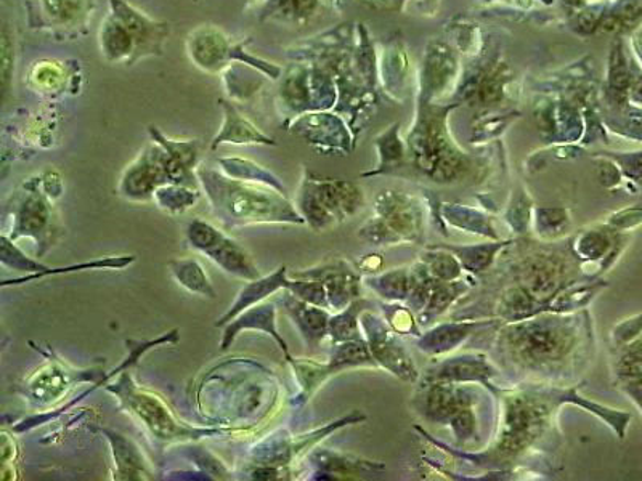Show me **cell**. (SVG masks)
<instances>
[{
    "instance_id": "cell-7",
    "label": "cell",
    "mask_w": 642,
    "mask_h": 481,
    "mask_svg": "<svg viewBox=\"0 0 642 481\" xmlns=\"http://www.w3.org/2000/svg\"><path fill=\"white\" fill-rule=\"evenodd\" d=\"M362 191L347 181L321 180L303 172L295 205L310 228H330L362 208Z\"/></svg>"
},
{
    "instance_id": "cell-13",
    "label": "cell",
    "mask_w": 642,
    "mask_h": 481,
    "mask_svg": "<svg viewBox=\"0 0 642 481\" xmlns=\"http://www.w3.org/2000/svg\"><path fill=\"white\" fill-rule=\"evenodd\" d=\"M244 331H261V333L267 334L268 337L277 342L283 355H285L286 361L291 362L295 360L291 354H289L288 344H286V340L278 333L277 305L274 302L257 303V305L251 306L246 312L236 316L232 323L223 326L221 340L222 351L229 350L233 342L239 339L240 334L244 333Z\"/></svg>"
},
{
    "instance_id": "cell-19",
    "label": "cell",
    "mask_w": 642,
    "mask_h": 481,
    "mask_svg": "<svg viewBox=\"0 0 642 481\" xmlns=\"http://www.w3.org/2000/svg\"><path fill=\"white\" fill-rule=\"evenodd\" d=\"M516 351L522 355L525 360H553L560 358L565 350L564 340L556 329L550 327L533 326L532 329H516Z\"/></svg>"
},
{
    "instance_id": "cell-1",
    "label": "cell",
    "mask_w": 642,
    "mask_h": 481,
    "mask_svg": "<svg viewBox=\"0 0 642 481\" xmlns=\"http://www.w3.org/2000/svg\"><path fill=\"white\" fill-rule=\"evenodd\" d=\"M197 176L212 212L225 228L262 223H306L296 205L277 188L256 181L232 179L222 170L201 164Z\"/></svg>"
},
{
    "instance_id": "cell-6",
    "label": "cell",
    "mask_w": 642,
    "mask_h": 481,
    "mask_svg": "<svg viewBox=\"0 0 642 481\" xmlns=\"http://www.w3.org/2000/svg\"><path fill=\"white\" fill-rule=\"evenodd\" d=\"M247 44H251V40L235 42L214 24H202L190 31L185 42L191 63L209 75H218L236 63H244L265 78L278 82L283 75L281 66L247 54Z\"/></svg>"
},
{
    "instance_id": "cell-8",
    "label": "cell",
    "mask_w": 642,
    "mask_h": 481,
    "mask_svg": "<svg viewBox=\"0 0 642 481\" xmlns=\"http://www.w3.org/2000/svg\"><path fill=\"white\" fill-rule=\"evenodd\" d=\"M97 0H24L31 31L57 41H75L89 33Z\"/></svg>"
},
{
    "instance_id": "cell-26",
    "label": "cell",
    "mask_w": 642,
    "mask_h": 481,
    "mask_svg": "<svg viewBox=\"0 0 642 481\" xmlns=\"http://www.w3.org/2000/svg\"><path fill=\"white\" fill-rule=\"evenodd\" d=\"M0 243H2L0 244V260H2L3 267L26 271V273L31 275L47 270V265L41 264L40 259H31V257L24 256L19 247L15 246V240L10 239L9 236L2 235Z\"/></svg>"
},
{
    "instance_id": "cell-22",
    "label": "cell",
    "mask_w": 642,
    "mask_h": 481,
    "mask_svg": "<svg viewBox=\"0 0 642 481\" xmlns=\"http://www.w3.org/2000/svg\"><path fill=\"white\" fill-rule=\"evenodd\" d=\"M200 197L201 190L184 187V184H164L156 190L153 201L166 214L180 215L193 208Z\"/></svg>"
},
{
    "instance_id": "cell-30",
    "label": "cell",
    "mask_w": 642,
    "mask_h": 481,
    "mask_svg": "<svg viewBox=\"0 0 642 481\" xmlns=\"http://www.w3.org/2000/svg\"><path fill=\"white\" fill-rule=\"evenodd\" d=\"M195 2H198V0H195Z\"/></svg>"
},
{
    "instance_id": "cell-9",
    "label": "cell",
    "mask_w": 642,
    "mask_h": 481,
    "mask_svg": "<svg viewBox=\"0 0 642 481\" xmlns=\"http://www.w3.org/2000/svg\"><path fill=\"white\" fill-rule=\"evenodd\" d=\"M187 240L195 250L214 261L230 277L243 281L261 278L259 267L253 256L236 240L229 238L218 226L201 219H195L188 225Z\"/></svg>"
},
{
    "instance_id": "cell-20",
    "label": "cell",
    "mask_w": 642,
    "mask_h": 481,
    "mask_svg": "<svg viewBox=\"0 0 642 481\" xmlns=\"http://www.w3.org/2000/svg\"><path fill=\"white\" fill-rule=\"evenodd\" d=\"M170 275L181 288L187 289L190 294L201 295V298L215 299L214 286L209 280L208 273L197 259H174L167 264Z\"/></svg>"
},
{
    "instance_id": "cell-28",
    "label": "cell",
    "mask_w": 642,
    "mask_h": 481,
    "mask_svg": "<svg viewBox=\"0 0 642 481\" xmlns=\"http://www.w3.org/2000/svg\"><path fill=\"white\" fill-rule=\"evenodd\" d=\"M619 376L628 381L642 378V334L637 339L622 345L619 358Z\"/></svg>"
},
{
    "instance_id": "cell-25",
    "label": "cell",
    "mask_w": 642,
    "mask_h": 481,
    "mask_svg": "<svg viewBox=\"0 0 642 481\" xmlns=\"http://www.w3.org/2000/svg\"><path fill=\"white\" fill-rule=\"evenodd\" d=\"M363 302H352L340 315L330 320V336L334 344L342 342L362 340L358 331V313L362 312Z\"/></svg>"
},
{
    "instance_id": "cell-2",
    "label": "cell",
    "mask_w": 642,
    "mask_h": 481,
    "mask_svg": "<svg viewBox=\"0 0 642 481\" xmlns=\"http://www.w3.org/2000/svg\"><path fill=\"white\" fill-rule=\"evenodd\" d=\"M110 12L101 21L99 47L110 65L134 66L145 58L163 57L173 27L146 15L128 0H108Z\"/></svg>"
},
{
    "instance_id": "cell-18",
    "label": "cell",
    "mask_w": 642,
    "mask_h": 481,
    "mask_svg": "<svg viewBox=\"0 0 642 481\" xmlns=\"http://www.w3.org/2000/svg\"><path fill=\"white\" fill-rule=\"evenodd\" d=\"M111 446L114 462V479L117 480H150L148 462L134 441L120 432L104 430Z\"/></svg>"
},
{
    "instance_id": "cell-23",
    "label": "cell",
    "mask_w": 642,
    "mask_h": 481,
    "mask_svg": "<svg viewBox=\"0 0 642 481\" xmlns=\"http://www.w3.org/2000/svg\"><path fill=\"white\" fill-rule=\"evenodd\" d=\"M134 256L107 257V259L87 261V264L69 265V267L52 268L41 271V273L30 275V277L19 278V280L3 281L2 286L21 284V282H30L42 280L45 277H55V275L76 273L82 270H124L129 265L134 264Z\"/></svg>"
},
{
    "instance_id": "cell-12",
    "label": "cell",
    "mask_w": 642,
    "mask_h": 481,
    "mask_svg": "<svg viewBox=\"0 0 642 481\" xmlns=\"http://www.w3.org/2000/svg\"><path fill=\"white\" fill-rule=\"evenodd\" d=\"M80 72L79 61H63L57 58H42L31 63L26 72V86L41 97L54 99V97L79 93Z\"/></svg>"
},
{
    "instance_id": "cell-15",
    "label": "cell",
    "mask_w": 642,
    "mask_h": 481,
    "mask_svg": "<svg viewBox=\"0 0 642 481\" xmlns=\"http://www.w3.org/2000/svg\"><path fill=\"white\" fill-rule=\"evenodd\" d=\"M280 303L286 315L298 327L299 334L309 347H317L330 334V315L321 306L312 305L283 289Z\"/></svg>"
},
{
    "instance_id": "cell-16",
    "label": "cell",
    "mask_w": 642,
    "mask_h": 481,
    "mask_svg": "<svg viewBox=\"0 0 642 481\" xmlns=\"http://www.w3.org/2000/svg\"><path fill=\"white\" fill-rule=\"evenodd\" d=\"M223 111L221 131L212 138L211 149H218L223 143L230 145L277 146L275 138L268 137L254 122L241 114L230 101L219 100Z\"/></svg>"
},
{
    "instance_id": "cell-4",
    "label": "cell",
    "mask_w": 642,
    "mask_h": 481,
    "mask_svg": "<svg viewBox=\"0 0 642 481\" xmlns=\"http://www.w3.org/2000/svg\"><path fill=\"white\" fill-rule=\"evenodd\" d=\"M120 401L121 410L134 417L153 438L163 443L200 440L219 434L218 428H195L176 420L166 401L142 389L132 381L129 369L121 372L120 381L104 387Z\"/></svg>"
},
{
    "instance_id": "cell-10",
    "label": "cell",
    "mask_w": 642,
    "mask_h": 481,
    "mask_svg": "<svg viewBox=\"0 0 642 481\" xmlns=\"http://www.w3.org/2000/svg\"><path fill=\"white\" fill-rule=\"evenodd\" d=\"M104 378H107V372L93 371V369L76 371V369H69L68 366L63 365L60 360H48L24 383V395L36 406H48L66 395L73 383H96L92 389L79 396L80 400L104 385Z\"/></svg>"
},
{
    "instance_id": "cell-3",
    "label": "cell",
    "mask_w": 642,
    "mask_h": 481,
    "mask_svg": "<svg viewBox=\"0 0 642 481\" xmlns=\"http://www.w3.org/2000/svg\"><path fill=\"white\" fill-rule=\"evenodd\" d=\"M63 184L57 172L41 174L21 184L10 204L12 228L10 239L30 238L36 243V257L41 259L62 238L55 200L60 198Z\"/></svg>"
},
{
    "instance_id": "cell-29",
    "label": "cell",
    "mask_w": 642,
    "mask_h": 481,
    "mask_svg": "<svg viewBox=\"0 0 642 481\" xmlns=\"http://www.w3.org/2000/svg\"><path fill=\"white\" fill-rule=\"evenodd\" d=\"M13 72H15V36L10 31L9 24L2 27V93L5 99L12 86Z\"/></svg>"
},
{
    "instance_id": "cell-21",
    "label": "cell",
    "mask_w": 642,
    "mask_h": 481,
    "mask_svg": "<svg viewBox=\"0 0 642 481\" xmlns=\"http://www.w3.org/2000/svg\"><path fill=\"white\" fill-rule=\"evenodd\" d=\"M219 164H221L222 172L225 174V176L232 177V179L256 181V183L268 184V187L277 188L281 193H286V188L285 184H283V181L278 179L274 172H270V170L254 163V160L222 158L219 159Z\"/></svg>"
},
{
    "instance_id": "cell-27",
    "label": "cell",
    "mask_w": 642,
    "mask_h": 481,
    "mask_svg": "<svg viewBox=\"0 0 642 481\" xmlns=\"http://www.w3.org/2000/svg\"><path fill=\"white\" fill-rule=\"evenodd\" d=\"M286 289L303 302L312 303V305L321 306V309H330L326 289H324L323 282L319 280L295 278V280L288 281Z\"/></svg>"
},
{
    "instance_id": "cell-5",
    "label": "cell",
    "mask_w": 642,
    "mask_h": 481,
    "mask_svg": "<svg viewBox=\"0 0 642 481\" xmlns=\"http://www.w3.org/2000/svg\"><path fill=\"white\" fill-rule=\"evenodd\" d=\"M164 184H184L201 190L197 170L188 169L173 158L159 143L150 142L122 172L118 193L131 202L153 201Z\"/></svg>"
},
{
    "instance_id": "cell-24",
    "label": "cell",
    "mask_w": 642,
    "mask_h": 481,
    "mask_svg": "<svg viewBox=\"0 0 642 481\" xmlns=\"http://www.w3.org/2000/svg\"><path fill=\"white\" fill-rule=\"evenodd\" d=\"M148 134L153 142L164 146L173 158L179 160L188 169L197 170L200 166V142L173 141V138H167L155 125H150Z\"/></svg>"
},
{
    "instance_id": "cell-17",
    "label": "cell",
    "mask_w": 642,
    "mask_h": 481,
    "mask_svg": "<svg viewBox=\"0 0 642 481\" xmlns=\"http://www.w3.org/2000/svg\"><path fill=\"white\" fill-rule=\"evenodd\" d=\"M288 268L286 265L275 270L274 273L267 275V277L257 278L254 281H247L236 295L235 302L230 305V309L218 320L215 327H223L226 324L232 323L236 316L241 313L246 312L251 306L257 305V303L267 301L270 295L277 294V292L283 291L288 286Z\"/></svg>"
},
{
    "instance_id": "cell-14",
    "label": "cell",
    "mask_w": 642,
    "mask_h": 481,
    "mask_svg": "<svg viewBox=\"0 0 642 481\" xmlns=\"http://www.w3.org/2000/svg\"><path fill=\"white\" fill-rule=\"evenodd\" d=\"M292 277L310 278V280L323 282L324 289H326L328 305L334 310L347 309L352 299L357 298L358 286H361L357 275L344 261L307 268V270L296 271Z\"/></svg>"
},
{
    "instance_id": "cell-11",
    "label": "cell",
    "mask_w": 642,
    "mask_h": 481,
    "mask_svg": "<svg viewBox=\"0 0 642 481\" xmlns=\"http://www.w3.org/2000/svg\"><path fill=\"white\" fill-rule=\"evenodd\" d=\"M366 362H372V357H369L368 348L365 347L362 340L337 344L336 351H334L328 365H317V362L301 361L295 358L289 365H291L299 385H301V393H299L296 403H306L321 383L326 381L328 376L348 368V366L366 365Z\"/></svg>"
}]
</instances>
